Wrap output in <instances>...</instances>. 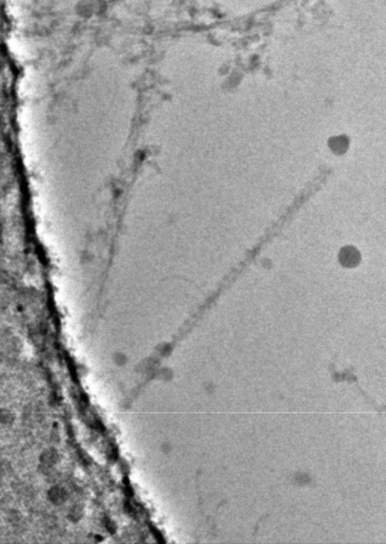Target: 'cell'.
<instances>
[{"instance_id": "obj_1", "label": "cell", "mask_w": 386, "mask_h": 544, "mask_svg": "<svg viewBox=\"0 0 386 544\" xmlns=\"http://www.w3.org/2000/svg\"><path fill=\"white\" fill-rule=\"evenodd\" d=\"M338 260H340V263L344 267L353 268L357 265H359V263L361 261V254L357 248H354L352 246H347V247H344L340 251V254H338Z\"/></svg>"}, {"instance_id": "obj_2", "label": "cell", "mask_w": 386, "mask_h": 544, "mask_svg": "<svg viewBox=\"0 0 386 544\" xmlns=\"http://www.w3.org/2000/svg\"><path fill=\"white\" fill-rule=\"evenodd\" d=\"M329 147L336 154H343L349 148V138L345 135H338L330 138Z\"/></svg>"}]
</instances>
